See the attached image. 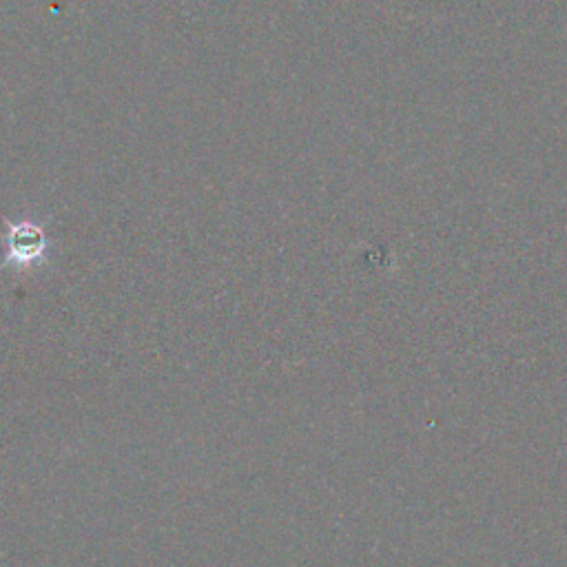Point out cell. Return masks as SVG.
I'll list each match as a JSON object with an SVG mask.
<instances>
[{
    "label": "cell",
    "mask_w": 567,
    "mask_h": 567,
    "mask_svg": "<svg viewBox=\"0 0 567 567\" xmlns=\"http://www.w3.org/2000/svg\"><path fill=\"white\" fill-rule=\"evenodd\" d=\"M3 224L7 229V255L0 268H14V271L27 273L36 266H43L47 262L49 240L45 233V226L34 220H20L12 222L5 215Z\"/></svg>",
    "instance_id": "obj_1"
}]
</instances>
